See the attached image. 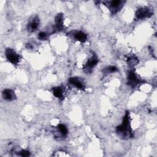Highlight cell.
<instances>
[{"instance_id":"1","label":"cell","mask_w":157,"mask_h":157,"mask_svg":"<svg viewBox=\"0 0 157 157\" xmlns=\"http://www.w3.org/2000/svg\"><path fill=\"white\" fill-rule=\"evenodd\" d=\"M117 134L123 139H128L133 136L129 121V113L126 111L123 117L122 123L116 128Z\"/></svg>"},{"instance_id":"4","label":"cell","mask_w":157,"mask_h":157,"mask_svg":"<svg viewBox=\"0 0 157 157\" xmlns=\"http://www.w3.org/2000/svg\"><path fill=\"white\" fill-rule=\"evenodd\" d=\"M153 14L151 9L148 7H142L138 9L136 12V17L137 19H144L150 17Z\"/></svg>"},{"instance_id":"12","label":"cell","mask_w":157,"mask_h":157,"mask_svg":"<svg viewBox=\"0 0 157 157\" xmlns=\"http://www.w3.org/2000/svg\"><path fill=\"white\" fill-rule=\"evenodd\" d=\"M53 94V95L58 98V99H63L64 96V88L63 87L59 86H56L53 88L52 90Z\"/></svg>"},{"instance_id":"15","label":"cell","mask_w":157,"mask_h":157,"mask_svg":"<svg viewBox=\"0 0 157 157\" xmlns=\"http://www.w3.org/2000/svg\"><path fill=\"white\" fill-rule=\"evenodd\" d=\"M127 63L128 64L131 66H134L136 65L138 63V59L135 56H131L129 57L127 59Z\"/></svg>"},{"instance_id":"9","label":"cell","mask_w":157,"mask_h":157,"mask_svg":"<svg viewBox=\"0 0 157 157\" xmlns=\"http://www.w3.org/2000/svg\"><path fill=\"white\" fill-rule=\"evenodd\" d=\"M69 34L75 40L82 43H84L87 39V35L81 31H71Z\"/></svg>"},{"instance_id":"10","label":"cell","mask_w":157,"mask_h":157,"mask_svg":"<svg viewBox=\"0 0 157 157\" xmlns=\"http://www.w3.org/2000/svg\"><path fill=\"white\" fill-rule=\"evenodd\" d=\"M40 23V20L39 18L36 16L34 17L28 23L27 25V29L29 32L33 33L39 27Z\"/></svg>"},{"instance_id":"5","label":"cell","mask_w":157,"mask_h":157,"mask_svg":"<svg viewBox=\"0 0 157 157\" xmlns=\"http://www.w3.org/2000/svg\"><path fill=\"white\" fill-rule=\"evenodd\" d=\"M125 1H120V0H115L111 1L108 2V7L110 9L112 15L117 13L123 7V4Z\"/></svg>"},{"instance_id":"8","label":"cell","mask_w":157,"mask_h":157,"mask_svg":"<svg viewBox=\"0 0 157 157\" xmlns=\"http://www.w3.org/2000/svg\"><path fill=\"white\" fill-rule=\"evenodd\" d=\"M68 82L72 86L76 87L79 90H84L85 88L84 82L78 77H70L68 80Z\"/></svg>"},{"instance_id":"2","label":"cell","mask_w":157,"mask_h":157,"mask_svg":"<svg viewBox=\"0 0 157 157\" xmlns=\"http://www.w3.org/2000/svg\"><path fill=\"white\" fill-rule=\"evenodd\" d=\"M91 57L88 59L85 65L83 66V70L86 73H90L92 72L93 69L97 65L99 59L96 54L92 52Z\"/></svg>"},{"instance_id":"7","label":"cell","mask_w":157,"mask_h":157,"mask_svg":"<svg viewBox=\"0 0 157 157\" xmlns=\"http://www.w3.org/2000/svg\"><path fill=\"white\" fill-rule=\"evenodd\" d=\"M55 25L53 28V33L55 31H61L64 28L63 25V15L62 13H58L55 18Z\"/></svg>"},{"instance_id":"13","label":"cell","mask_w":157,"mask_h":157,"mask_svg":"<svg viewBox=\"0 0 157 157\" xmlns=\"http://www.w3.org/2000/svg\"><path fill=\"white\" fill-rule=\"evenodd\" d=\"M58 132L59 133V135L63 137H66L68 134V130L66 126L63 124H59L58 127Z\"/></svg>"},{"instance_id":"11","label":"cell","mask_w":157,"mask_h":157,"mask_svg":"<svg viewBox=\"0 0 157 157\" xmlns=\"http://www.w3.org/2000/svg\"><path fill=\"white\" fill-rule=\"evenodd\" d=\"M2 96L6 101H12L16 99L15 92L11 89H4L2 93Z\"/></svg>"},{"instance_id":"17","label":"cell","mask_w":157,"mask_h":157,"mask_svg":"<svg viewBox=\"0 0 157 157\" xmlns=\"http://www.w3.org/2000/svg\"><path fill=\"white\" fill-rule=\"evenodd\" d=\"M18 155L21 156H28L30 155V153L29 151L26 150H22L18 153Z\"/></svg>"},{"instance_id":"6","label":"cell","mask_w":157,"mask_h":157,"mask_svg":"<svg viewBox=\"0 0 157 157\" xmlns=\"http://www.w3.org/2000/svg\"><path fill=\"white\" fill-rule=\"evenodd\" d=\"M127 79L128 84L132 88L137 86L139 83L142 82V81L137 77L136 74L133 71H130L128 72Z\"/></svg>"},{"instance_id":"14","label":"cell","mask_w":157,"mask_h":157,"mask_svg":"<svg viewBox=\"0 0 157 157\" xmlns=\"http://www.w3.org/2000/svg\"><path fill=\"white\" fill-rule=\"evenodd\" d=\"M117 68L114 66H109L107 67H105L104 69H103V72L104 74H110V73H113L115 71H117Z\"/></svg>"},{"instance_id":"16","label":"cell","mask_w":157,"mask_h":157,"mask_svg":"<svg viewBox=\"0 0 157 157\" xmlns=\"http://www.w3.org/2000/svg\"><path fill=\"white\" fill-rule=\"evenodd\" d=\"M48 38V34L45 32L41 31L38 34V39L40 40H47Z\"/></svg>"},{"instance_id":"3","label":"cell","mask_w":157,"mask_h":157,"mask_svg":"<svg viewBox=\"0 0 157 157\" xmlns=\"http://www.w3.org/2000/svg\"><path fill=\"white\" fill-rule=\"evenodd\" d=\"M5 55L7 60L13 65H17L19 63L20 56L12 48H8L5 50Z\"/></svg>"}]
</instances>
